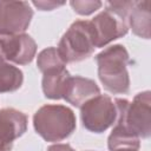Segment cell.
Segmentation results:
<instances>
[{
	"label": "cell",
	"instance_id": "cell-1",
	"mask_svg": "<svg viewBox=\"0 0 151 151\" xmlns=\"http://www.w3.org/2000/svg\"><path fill=\"white\" fill-rule=\"evenodd\" d=\"M98 77L104 88L113 94H125L130 90L127 65L129 52L120 45H112L96 55Z\"/></svg>",
	"mask_w": 151,
	"mask_h": 151
},
{
	"label": "cell",
	"instance_id": "cell-2",
	"mask_svg": "<svg viewBox=\"0 0 151 151\" xmlns=\"http://www.w3.org/2000/svg\"><path fill=\"white\" fill-rule=\"evenodd\" d=\"M133 4L134 1H107L105 4L106 9L91 20L96 47H104L129 32L127 18Z\"/></svg>",
	"mask_w": 151,
	"mask_h": 151
},
{
	"label": "cell",
	"instance_id": "cell-3",
	"mask_svg": "<svg viewBox=\"0 0 151 151\" xmlns=\"http://www.w3.org/2000/svg\"><path fill=\"white\" fill-rule=\"evenodd\" d=\"M33 126L35 132L46 142H60L74 132L77 122L74 112L70 107L47 104L34 113Z\"/></svg>",
	"mask_w": 151,
	"mask_h": 151
},
{
	"label": "cell",
	"instance_id": "cell-4",
	"mask_svg": "<svg viewBox=\"0 0 151 151\" xmlns=\"http://www.w3.org/2000/svg\"><path fill=\"white\" fill-rule=\"evenodd\" d=\"M117 118L114 124L127 129L138 138H149L151 134V93L144 91L132 101L116 98Z\"/></svg>",
	"mask_w": 151,
	"mask_h": 151
},
{
	"label": "cell",
	"instance_id": "cell-5",
	"mask_svg": "<svg viewBox=\"0 0 151 151\" xmlns=\"http://www.w3.org/2000/svg\"><path fill=\"white\" fill-rule=\"evenodd\" d=\"M94 48V32L88 20L74 21L58 45V51L66 64L87 59L92 55Z\"/></svg>",
	"mask_w": 151,
	"mask_h": 151
},
{
	"label": "cell",
	"instance_id": "cell-6",
	"mask_svg": "<svg viewBox=\"0 0 151 151\" xmlns=\"http://www.w3.org/2000/svg\"><path fill=\"white\" fill-rule=\"evenodd\" d=\"M117 118L114 100L107 94H98L80 107L83 126L94 133H101L112 126Z\"/></svg>",
	"mask_w": 151,
	"mask_h": 151
},
{
	"label": "cell",
	"instance_id": "cell-7",
	"mask_svg": "<svg viewBox=\"0 0 151 151\" xmlns=\"http://www.w3.org/2000/svg\"><path fill=\"white\" fill-rule=\"evenodd\" d=\"M37 53V42L26 34H0V61L18 65L32 63Z\"/></svg>",
	"mask_w": 151,
	"mask_h": 151
},
{
	"label": "cell",
	"instance_id": "cell-8",
	"mask_svg": "<svg viewBox=\"0 0 151 151\" xmlns=\"http://www.w3.org/2000/svg\"><path fill=\"white\" fill-rule=\"evenodd\" d=\"M33 9L26 1H0V34H21L28 28Z\"/></svg>",
	"mask_w": 151,
	"mask_h": 151
},
{
	"label": "cell",
	"instance_id": "cell-9",
	"mask_svg": "<svg viewBox=\"0 0 151 151\" xmlns=\"http://www.w3.org/2000/svg\"><path fill=\"white\" fill-rule=\"evenodd\" d=\"M27 116L13 107L0 110V151H9L27 130Z\"/></svg>",
	"mask_w": 151,
	"mask_h": 151
},
{
	"label": "cell",
	"instance_id": "cell-10",
	"mask_svg": "<svg viewBox=\"0 0 151 151\" xmlns=\"http://www.w3.org/2000/svg\"><path fill=\"white\" fill-rule=\"evenodd\" d=\"M98 94H100V88L94 80L80 76H71L67 81L63 99L76 107H81L86 101L97 97Z\"/></svg>",
	"mask_w": 151,
	"mask_h": 151
},
{
	"label": "cell",
	"instance_id": "cell-11",
	"mask_svg": "<svg viewBox=\"0 0 151 151\" xmlns=\"http://www.w3.org/2000/svg\"><path fill=\"white\" fill-rule=\"evenodd\" d=\"M127 24H129V28L132 29L133 34L144 39H150V28H151L150 1H134L129 13Z\"/></svg>",
	"mask_w": 151,
	"mask_h": 151
},
{
	"label": "cell",
	"instance_id": "cell-12",
	"mask_svg": "<svg viewBox=\"0 0 151 151\" xmlns=\"http://www.w3.org/2000/svg\"><path fill=\"white\" fill-rule=\"evenodd\" d=\"M70 77L71 74L66 70V67L42 73L41 86L45 97L54 100L61 99Z\"/></svg>",
	"mask_w": 151,
	"mask_h": 151
},
{
	"label": "cell",
	"instance_id": "cell-13",
	"mask_svg": "<svg viewBox=\"0 0 151 151\" xmlns=\"http://www.w3.org/2000/svg\"><path fill=\"white\" fill-rule=\"evenodd\" d=\"M24 81L22 71L7 63L0 61V93H8L19 90Z\"/></svg>",
	"mask_w": 151,
	"mask_h": 151
},
{
	"label": "cell",
	"instance_id": "cell-14",
	"mask_svg": "<svg viewBox=\"0 0 151 151\" xmlns=\"http://www.w3.org/2000/svg\"><path fill=\"white\" fill-rule=\"evenodd\" d=\"M37 66L41 73L53 71V70H59V68H65L66 63L61 58L58 48L55 47H47L42 50L38 57H37Z\"/></svg>",
	"mask_w": 151,
	"mask_h": 151
},
{
	"label": "cell",
	"instance_id": "cell-15",
	"mask_svg": "<svg viewBox=\"0 0 151 151\" xmlns=\"http://www.w3.org/2000/svg\"><path fill=\"white\" fill-rule=\"evenodd\" d=\"M70 5L80 15H90L97 9H99L103 6L101 1L98 0H72L70 1Z\"/></svg>",
	"mask_w": 151,
	"mask_h": 151
},
{
	"label": "cell",
	"instance_id": "cell-16",
	"mask_svg": "<svg viewBox=\"0 0 151 151\" xmlns=\"http://www.w3.org/2000/svg\"><path fill=\"white\" fill-rule=\"evenodd\" d=\"M37 8H39L40 11H52L59 6L65 5L64 1L58 2V1H33L32 2Z\"/></svg>",
	"mask_w": 151,
	"mask_h": 151
},
{
	"label": "cell",
	"instance_id": "cell-17",
	"mask_svg": "<svg viewBox=\"0 0 151 151\" xmlns=\"http://www.w3.org/2000/svg\"><path fill=\"white\" fill-rule=\"evenodd\" d=\"M47 151H74L68 144H53L47 147Z\"/></svg>",
	"mask_w": 151,
	"mask_h": 151
},
{
	"label": "cell",
	"instance_id": "cell-18",
	"mask_svg": "<svg viewBox=\"0 0 151 151\" xmlns=\"http://www.w3.org/2000/svg\"><path fill=\"white\" fill-rule=\"evenodd\" d=\"M114 151H139L137 149H131V147H122V149H117Z\"/></svg>",
	"mask_w": 151,
	"mask_h": 151
}]
</instances>
